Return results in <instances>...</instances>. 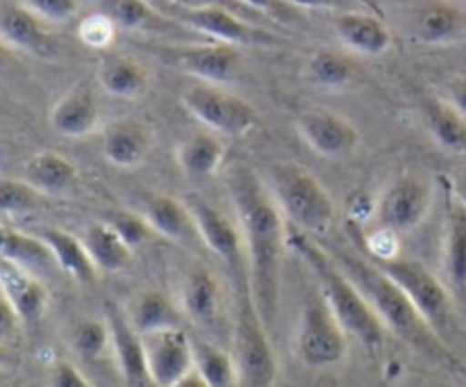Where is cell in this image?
<instances>
[{
  "mask_svg": "<svg viewBox=\"0 0 466 387\" xmlns=\"http://www.w3.org/2000/svg\"><path fill=\"white\" fill-rule=\"evenodd\" d=\"M232 205L244 239L248 282L255 308L259 317L273 328L280 305V271L282 255L287 249V221L268 189L267 180L250 171L248 167H237L230 173Z\"/></svg>",
  "mask_w": 466,
  "mask_h": 387,
  "instance_id": "6da1fadb",
  "label": "cell"
},
{
  "mask_svg": "<svg viewBox=\"0 0 466 387\" xmlns=\"http://www.w3.org/2000/svg\"><path fill=\"white\" fill-rule=\"evenodd\" d=\"M337 260V258H335ZM346 276L358 285L364 299L373 308V312L385 323L387 332L399 337L405 346L419 353L421 358L440 364V367L458 369L460 362L453 351L449 349L444 340L431 328V323L421 317L412 300L408 299L403 290L378 267L376 262L355 258V255H344L337 260Z\"/></svg>",
  "mask_w": 466,
  "mask_h": 387,
  "instance_id": "7a4b0ae2",
  "label": "cell"
},
{
  "mask_svg": "<svg viewBox=\"0 0 466 387\" xmlns=\"http://www.w3.org/2000/svg\"><path fill=\"white\" fill-rule=\"evenodd\" d=\"M287 246L294 249L303 258V262L312 269L314 278L321 287V296L330 305L332 314L341 323L346 335L353 337L367 353H380L390 332L380 317L373 312L362 291L358 290V285L346 276L341 264L332 258V253L323 250L312 237L291 226H287Z\"/></svg>",
  "mask_w": 466,
  "mask_h": 387,
  "instance_id": "3957f363",
  "label": "cell"
},
{
  "mask_svg": "<svg viewBox=\"0 0 466 387\" xmlns=\"http://www.w3.org/2000/svg\"><path fill=\"white\" fill-rule=\"evenodd\" d=\"M235 332H232V358H235L239 387H273L278 376V358L268 337L267 323L255 308L250 294L248 271L237 273Z\"/></svg>",
  "mask_w": 466,
  "mask_h": 387,
  "instance_id": "277c9868",
  "label": "cell"
},
{
  "mask_svg": "<svg viewBox=\"0 0 466 387\" xmlns=\"http://www.w3.org/2000/svg\"><path fill=\"white\" fill-rule=\"evenodd\" d=\"M267 185L287 226L305 235H321L330 228L335 219V200L317 176L296 164H276L268 171Z\"/></svg>",
  "mask_w": 466,
  "mask_h": 387,
  "instance_id": "5b68a950",
  "label": "cell"
},
{
  "mask_svg": "<svg viewBox=\"0 0 466 387\" xmlns=\"http://www.w3.org/2000/svg\"><path fill=\"white\" fill-rule=\"evenodd\" d=\"M376 264L408 294L432 331L446 341V332L453 328L455 321L453 294L449 287L419 260L396 258Z\"/></svg>",
  "mask_w": 466,
  "mask_h": 387,
  "instance_id": "8992f818",
  "label": "cell"
},
{
  "mask_svg": "<svg viewBox=\"0 0 466 387\" xmlns=\"http://www.w3.org/2000/svg\"><path fill=\"white\" fill-rule=\"evenodd\" d=\"M296 353L312 369L337 367L349 353V335L323 296H312L300 310Z\"/></svg>",
  "mask_w": 466,
  "mask_h": 387,
  "instance_id": "52a82bcc",
  "label": "cell"
},
{
  "mask_svg": "<svg viewBox=\"0 0 466 387\" xmlns=\"http://www.w3.org/2000/svg\"><path fill=\"white\" fill-rule=\"evenodd\" d=\"M187 112L218 137H244L258 127V109L241 96L230 94L218 85L187 87L182 94Z\"/></svg>",
  "mask_w": 466,
  "mask_h": 387,
  "instance_id": "ba28073f",
  "label": "cell"
},
{
  "mask_svg": "<svg viewBox=\"0 0 466 387\" xmlns=\"http://www.w3.org/2000/svg\"><path fill=\"white\" fill-rule=\"evenodd\" d=\"M182 200H185L191 217H194L200 241H203L205 249L212 250L226 267H230L232 273L248 271L244 239H241V230L237 219L232 221L228 214H223L221 209L214 208L209 200H205L203 196L198 194H187L182 196Z\"/></svg>",
  "mask_w": 466,
  "mask_h": 387,
  "instance_id": "9c48e42d",
  "label": "cell"
},
{
  "mask_svg": "<svg viewBox=\"0 0 466 387\" xmlns=\"http://www.w3.org/2000/svg\"><path fill=\"white\" fill-rule=\"evenodd\" d=\"M432 208V187L417 176H400L382 191L376 205L378 223L396 235L414 230Z\"/></svg>",
  "mask_w": 466,
  "mask_h": 387,
  "instance_id": "30bf717a",
  "label": "cell"
},
{
  "mask_svg": "<svg viewBox=\"0 0 466 387\" xmlns=\"http://www.w3.org/2000/svg\"><path fill=\"white\" fill-rule=\"evenodd\" d=\"M144 337V355L148 381L155 387H173L196 367L194 340L185 328H167Z\"/></svg>",
  "mask_w": 466,
  "mask_h": 387,
  "instance_id": "8fae6325",
  "label": "cell"
},
{
  "mask_svg": "<svg viewBox=\"0 0 466 387\" xmlns=\"http://www.w3.org/2000/svg\"><path fill=\"white\" fill-rule=\"evenodd\" d=\"M177 21L185 23L191 30L209 36L217 44L228 46H268L276 44V36L271 32L262 30L259 25L250 23L248 18L230 12L223 7L208 9H180Z\"/></svg>",
  "mask_w": 466,
  "mask_h": 387,
  "instance_id": "7c38bea8",
  "label": "cell"
},
{
  "mask_svg": "<svg viewBox=\"0 0 466 387\" xmlns=\"http://www.w3.org/2000/svg\"><path fill=\"white\" fill-rule=\"evenodd\" d=\"M305 144L321 158H344L353 153L360 144V132L355 123L330 109H309L296 121Z\"/></svg>",
  "mask_w": 466,
  "mask_h": 387,
  "instance_id": "4fadbf2b",
  "label": "cell"
},
{
  "mask_svg": "<svg viewBox=\"0 0 466 387\" xmlns=\"http://www.w3.org/2000/svg\"><path fill=\"white\" fill-rule=\"evenodd\" d=\"M173 66L189 76L198 77L205 85H226L237 76L241 64V55L237 46L228 44H203L185 46L168 53Z\"/></svg>",
  "mask_w": 466,
  "mask_h": 387,
  "instance_id": "5bb4252c",
  "label": "cell"
},
{
  "mask_svg": "<svg viewBox=\"0 0 466 387\" xmlns=\"http://www.w3.org/2000/svg\"><path fill=\"white\" fill-rule=\"evenodd\" d=\"M105 310H107L105 321H107L109 340H112V358L123 381L130 387H141L144 382H150L148 372H146L144 337L132 328L121 305L109 300Z\"/></svg>",
  "mask_w": 466,
  "mask_h": 387,
  "instance_id": "9a60e30c",
  "label": "cell"
},
{
  "mask_svg": "<svg viewBox=\"0 0 466 387\" xmlns=\"http://www.w3.org/2000/svg\"><path fill=\"white\" fill-rule=\"evenodd\" d=\"M50 126L57 135L80 139L91 135L100 126V103L89 82L73 85L50 112Z\"/></svg>",
  "mask_w": 466,
  "mask_h": 387,
  "instance_id": "2e32d148",
  "label": "cell"
},
{
  "mask_svg": "<svg viewBox=\"0 0 466 387\" xmlns=\"http://www.w3.org/2000/svg\"><path fill=\"white\" fill-rule=\"evenodd\" d=\"M0 291L21 317L23 326H36L48 310V290L27 267L0 260Z\"/></svg>",
  "mask_w": 466,
  "mask_h": 387,
  "instance_id": "e0dca14e",
  "label": "cell"
},
{
  "mask_svg": "<svg viewBox=\"0 0 466 387\" xmlns=\"http://www.w3.org/2000/svg\"><path fill=\"white\" fill-rule=\"evenodd\" d=\"M153 127L137 118H118L103 132V158L116 168H137L153 150Z\"/></svg>",
  "mask_w": 466,
  "mask_h": 387,
  "instance_id": "ac0fdd59",
  "label": "cell"
},
{
  "mask_svg": "<svg viewBox=\"0 0 466 387\" xmlns=\"http://www.w3.org/2000/svg\"><path fill=\"white\" fill-rule=\"evenodd\" d=\"M141 214L146 217L148 226L153 228L155 235L164 237V239L173 241V244L187 246V249L203 244L194 217H191L189 208H187L182 199L168 194L153 196V199H148Z\"/></svg>",
  "mask_w": 466,
  "mask_h": 387,
  "instance_id": "d6986e66",
  "label": "cell"
},
{
  "mask_svg": "<svg viewBox=\"0 0 466 387\" xmlns=\"http://www.w3.org/2000/svg\"><path fill=\"white\" fill-rule=\"evenodd\" d=\"M335 32L346 48L378 57L391 48V32L382 18L364 12H344L337 16Z\"/></svg>",
  "mask_w": 466,
  "mask_h": 387,
  "instance_id": "ffe728a7",
  "label": "cell"
},
{
  "mask_svg": "<svg viewBox=\"0 0 466 387\" xmlns=\"http://www.w3.org/2000/svg\"><path fill=\"white\" fill-rule=\"evenodd\" d=\"M176 159L187 178L205 180L217 176L226 162V144L214 132H194L177 144Z\"/></svg>",
  "mask_w": 466,
  "mask_h": 387,
  "instance_id": "44dd1931",
  "label": "cell"
},
{
  "mask_svg": "<svg viewBox=\"0 0 466 387\" xmlns=\"http://www.w3.org/2000/svg\"><path fill=\"white\" fill-rule=\"evenodd\" d=\"M23 180L41 196H62L77 185V167L59 153H36L23 167Z\"/></svg>",
  "mask_w": 466,
  "mask_h": 387,
  "instance_id": "7402d4cb",
  "label": "cell"
},
{
  "mask_svg": "<svg viewBox=\"0 0 466 387\" xmlns=\"http://www.w3.org/2000/svg\"><path fill=\"white\" fill-rule=\"evenodd\" d=\"M126 317L139 335L182 328V310L167 294L157 290H144L126 305Z\"/></svg>",
  "mask_w": 466,
  "mask_h": 387,
  "instance_id": "603a6c76",
  "label": "cell"
},
{
  "mask_svg": "<svg viewBox=\"0 0 466 387\" xmlns=\"http://www.w3.org/2000/svg\"><path fill=\"white\" fill-rule=\"evenodd\" d=\"M39 239L48 246L55 264L64 273H68L73 280L82 282V285H94L98 271H96L94 262H91L89 253H86L82 237L71 235L68 230H62V228H41Z\"/></svg>",
  "mask_w": 466,
  "mask_h": 387,
  "instance_id": "cb8c5ba5",
  "label": "cell"
},
{
  "mask_svg": "<svg viewBox=\"0 0 466 387\" xmlns=\"http://www.w3.org/2000/svg\"><path fill=\"white\" fill-rule=\"evenodd\" d=\"M451 294L466 300V209L458 200H451L446 214L444 253H441Z\"/></svg>",
  "mask_w": 466,
  "mask_h": 387,
  "instance_id": "d4e9b609",
  "label": "cell"
},
{
  "mask_svg": "<svg viewBox=\"0 0 466 387\" xmlns=\"http://www.w3.org/2000/svg\"><path fill=\"white\" fill-rule=\"evenodd\" d=\"M98 85L114 98H139L150 85V71L126 55H109L98 66Z\"/></svg>",
  "mask_w": 466,
  "mask_h": 387,
  "instance_id": "484cf974",
  "label": "cell"
},
{
  "mask_svg": "<svg viewBox=\"0 0 466 387\" xmlns=\"http://www.w3.org/2000/svg\"><path fill=\"white\" fill-rule=\"evenodd\" d=\"M82 241H85L86 253L98 273L123 271L130 267L132 258H135V250L121 239V235L107 221L91 223L82 235Z\"/></svg>",
  "mask_w": 466,
  "mask_h": 387,
  "instance_id": "4316f807",
  "label": "cell"
},
{
  "mask_svg": "<svg viewBox=\"0 0 466 387\" xmlns=\"http://www.w3.org/2000/svg\"><path fill=\"white\" fill-rule=\"evenodd\" d=\"M221 305V285L209 269H194L180 285V310L196 323L214 321Z\"/></svg>",
  "mask_w": 466,
  "mask_h": 387,
  "instance_id": "83f0119b",
  "label": "cell"
},
{
  "mask_svg": "<svg viewBox=\"0 0 466 387\" xmlns=\"http://www.w3.org/2000/svg\"><path fill=\"white\" fill-rule=\"evenodd\" d=\"M464 14L451 3L423 5L414 18V35L421 44L446 46L464 35Z\"/></svg>",
  "mask_w": 466,
  "mask_h": 387,
  "instance_id": "f1b7e54d",
  "label": "cell"
},
{
  "mask_svg": "<svg viewBox=\"0 0 466 387\" xmlns=\"http://www.w3.org/2000/svg\"><path fill=\"white\" fill-rule=\"evenodd\" d=\"M423 117H426V126L431 130L432 139L441 146V148L451 150V153L466 155V117L460 114L449 100L441 98H428L423 103Z\"/></svg>",
  "mask_w": 466,
  "mask_h": 387,
  "instance_id": "f546056e",
  "label": "cell"
},
{
  "mask_svg": "<svg viewBox=\"0 0 466 387\" xmlns=\"http://www.w3.org/2000/svg\"><path fill=\"white\" fill-rule=\"evenodd\" d=\"M0 35L12 46L30 53H46L50 46V36L46 32L44 21L27 12L23 5H9L0 14Z\"/></svg>",
  "mask_w": 466,
  "mask_h": 387,
  "instance_id": "4dcf8cb0",
  "label": "cell"
},
{
  "mask_svg": "<svg viewBox=\"0 0 466 387\" xmlns=\"http://www.w3.org/2000/svg\"><path fill=\"white\" fill-rule=\"evenodd\" d=\"M305 77L312 85L326 87V89H344L355 82L358 66L346 55L335 53V50H319L305 64Z\"/></svg>",
  "mask_w": 466,
  "mask_h": 387,
  "instance_id": "1f68e13d",
  "label": "cell"
},
{
  "mask_svg": "<svg viewBox=\"0 0 466 387\" xmlns=\"http://www.w3.org/2000/svg\"><path fill=\"white\" fill-rule=\"evenodd\" d=\"M103 9L116 27L127 32H162L171 27V23L155 12L146 0H100Z\"/></svg>",
  "mask_w": 466,
  "mask_h": 387,
  "instance_id": "d6a6232c",
  "label": "cell"
},
{
  "mask_svg": "<svg viewBox=\"0 0 466 387\" xmlns=\"http://www.w3.org/2000/svg\"><path fill=\"white\" fill-rule=\"evenodd\" d=\"M0 260H9L27 269L55 262L48 246L39 239V235H25L5 223H0Z\"/></svg>",
  "mask_w": 466,
  "mask_h": 387,
  "instance_id": "836d02e7",
  "label": "cell"
},
{
  "mask_svg": "<svg viewBox=\"0 0 466 387\" xmlns=\"http://www.w3.org/2000/svg\"><path fill=\"white\" fill-rule=\"evenodd\" d=\"M196 369L208 381L209 387H239V373L232 353L214 346L209 341H194Z\"/></svg>",
  "mask_w": 466,
  "mask_h": 387,
  "instance_id": "e575fe53",
  "label": "cell"
},
{
  "mask_svg": "<svg viewBox=\"0 0 466 387\" xmlns=\"http://www.w3.org/2000/svg\"><path fill=\"white\" fill-rule=\"evenodd\" d=\"M71 346L80 358L100 360L107 351H112L109 326L103 319H82L71 331Z\"/></svg>",
  "mask_w": 466,
  "mask_h": 387,
  "instance_id": "d590c367",
  "label": "cell"
},
{
  "mask_svg": "<svg viewBox=\"0 0 466 387\" xmlns=\"http://www.w3.org/2000/svg\"><path fill=\"white\" fill-rule=\"evenodd\" d=\"M41 194L32 189L25 180H0V214H23L32 212L39 205Z\"/></svg>",
  "mask_w": 466,
  "mask_h": 387,
  "instance_id": "8d00e7d4",
  "label": "cell"
},
{
  "mask_svg": "<svg viewBox=\"0 0 466 387\" xmlns=\"http://www.w3.org/2000/svg\"><path fill=\"white\" fill-rule=\"evenodd\" d=\"M105 221L114 228V230L121 235V239L130 246L132 250H137L139 246H144L150 237L155 235L153 228L148 226L144 214L130 212V209H121V212H112Z\"/></svg>",
  "mask_w": 466,
  "mask_h": 387,
  "instance_id": "74e56055",
  "label": "cell"
},
{
  "mask_svg": "<svg viewBox=\"0 0 466 387\" xmlns=\"http://www.w3.org/2000/svg\"><path fill=\"white\" fill-rule=\"evenodd\" d=\"M116 23L107 16L105 12H94L85 16L77 25V36L86 48L105 50L114 44L116 39Z\"/></svg>",
  "mask_w": 466,
  "mask_h": 387,
  "instance_id": "f35d334b",
  "label": "cell"
},
{
  "mask_svg": "<svg viewBox=\"0 0 466 387\" xmlns=\"http://www.w3.org/2000/svg\"><path fill=\"white\" fill-rule=\"evenodd\" d=\"M21 5L44 23H66L80 12V0H21Z\"/></svg>",
  "mask_w": 466,
  "mask_h": 387,
  "instance_id": "ab89813d",
  "label": "cell"
},
{
  "mask_svg": "<svg viewBox=\"0 0 466 387\" xmlns=\"http://www.w3.org/2000/svg\"><path fill=\"white\" fill-rule=\"evenodd\" d=\"M400 235H396L394 230H387L380 226V230L371 232L367 237V250L369 255L378 260V262H387V260L400 258Z\"/></svg>",
  "mask_w": 466,
  "mask_h": 387,
  "instance_id": "60d3db41",
  "label": "cell"
},
{
  "mask_svg": "<svg viewBox=\"0 0 466 387\" xmlns=\"http://www.w3.org/2000/svg\"><path fill=\"white\" fill-rule=\"evenodd\" d=\"M50 387H96L80 369L68 360H55L48 373Z\"/></svg>",
  "mask_w": 466,
  "mask_h": 387,
  "instance_id": "b9f144b4",
  "label": "cell"
},
{
  "mask_svg": "<svg viewBox=\"0 0 466 387\" xmlns=\"http://www.w3.org/2000/svg\"><path fill=\"white\" fill-rule=\"evenodd\" d=\"M23 321L16 314V310L12 308V303L7 300V296L0 291V344L3 346H14L21 337Z\"/></svg>",
  "mask_w": 466,
  "mask_h": 387,
  "instance_id": "7bdbcfd3",
  "label": "cell"
},
{
  "mask_svg": "<svg viewBox=\"0 0 466 387\" xmlns=\"http://www.w3.org/2000/svg\"><path fill=\"white\" fill-rule=\"evenodd\" d=\"M246 9L255 14H267V16L276 18V21H291V18L299 16L294 7H289L282 0H239Z\"/></svg>",
  "mask_w": 466,
  "mask_h": 387,
  "instance_id": "ee69618b",
  "label": "cell"
},
{
  "mask_svg": "<svg viewBox=\"0 0 466 387\" xmlns=\"http://www.w3.org/2000/svg\"><path fill=\"white\" fill-rule=\"evenodd\" d=\"M171 5L180 9H208V7H223V9H230V12L239 14V16L248 18L255 16V12L246 9L239 0H168Z\"/></svg>",
  "mask_w": 466,
  "mask_h": 387,
  "instance_id": "f6af8a7d",
  "label": "cell"
},
{
  "mask_svg": "<svg viewBox=\"0 0 466 387\" xmlns=\"http://www.w3.org/2000/svg\"><path fill=\"white\" fill-rule=\"evenodd\" d=\"M446 100H449V103L453 105L460 114H464L466 117V76H458L451 80L449 98Z\"/></svg>",
  "mask_w": 466,
  "mask_h": 387,
  "instance_id": "bcb514c9",
  "label": "cell"
},
{
  "mask_svg": "<svg viewBox=\"0 0 466 387\" xmlns=\"http://www.w3.org/2000/svg\"><path fill=\"white\" fill-rule=\"evenodd\" d=\"M294 9H339L349 0H282Z\"/></svg>",
  "mask_w": 466,
  "mask_h": 387,
  "instance_id": "7dc6e473",
  "label": "cell"
},
{
  "mask_svg": "<svg viewBox=\"0 0 466 387\" xmlns=\"http://www.w3.org/2000/svg\"><path fill=\"white\" fill-rule=\"evenodd\" d=\"M173 387H209V385H208V381L200 376L198 369L194 367L189 373H187V376H182Z\"/></svg>",
  "mask_w": 466,
  "mask_h": 387,
  "instance_id": "c3c4849f",
  "label": "cell"
},
{
  "mask_svg": "<svg viewBox=\"0 0 466 387\" xmlns=\"http://www.w3.org/2000/svg\"><path fill=\"white\" fill-rule=\"evenodd\" d=\"M453 191H455V200H458V203L466 209V167L462 171H458V176H455Z\"/></svg>",
  "mask_w": 466,
  "mask_h": 387,
  "instance_id": "681fc988",
  "label": "cell"
},
{
  "mask_svg": "<svg viewBox=\"0 0 466 387\" xmlns=\"http://www.w3.org/2000/svg\"><path fill=\"white\" fill-rule=\"evenodd\" d=\"M7 360H9V349L7 346L0 344V367H3V364H7Z\"/></svg>",
  "mask_w": 466,
  "mask_h": 387,
  "instance_id": "f907efd6",
  "label": "cell"
},
{
  "mask_svg": "<svg viewBox=\"0 0 466 387\" xmlns=\"http://www.w3.org/2000/svg\"><path fill=\"white\" fill-rule=\"evenodd\" d=\"M3 382H5V369L0 367V385H3Z\"/></svg>",
  "mask_w": 466,
  "mask_h": 387,
  "instance_id": "816d5d0a",
  "label": "cell"
},
{
  "mask_svg": "<svg viewBox=\"0 0 466 387\" xmlns=\"http://www.w3.org/2000/svg\"><path fill=\"white\" fill-rule=\"evenodd\" d=\"M3 57H5V50H3V46H0V62H3Z\"/></svg>",
  "mask_w": 466,
  "mask_h": 387,
  "instance_id": "f5cc1de1",
  "label": "cell"
},
{
  "mask_svg": "<svg viewBox=\"0 0 466 387\" xmlns=\"http://www.w3.org/2000/svg\"><path fill=\"white\" fill-rule=\"evenodd\" d=\"M464 3H466V0H464Z\"/></svg>",
  "mask_w": 466,
  "mask_h": 387,
  "instance_id": "db71d44e",
  "label": "cell"
}]
</instances>
